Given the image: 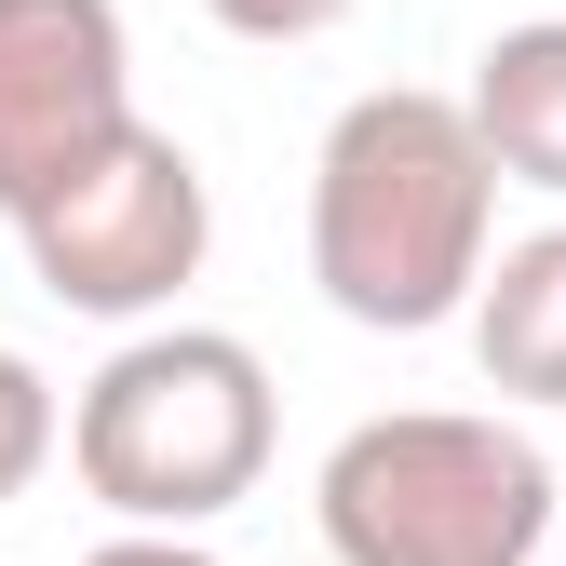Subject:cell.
I'll list each match as a JSON object with an SVG mask.
<instances>
[{"instance_id":"cell-1","label":"cell","mask_w":566,"mask_h":566,"mask_svg":"<svg viewBox=\"0 0 566 566\" xmlns=\"http://www.w3.org/2000/svg\"><path fill=\"white\" fill-rule=\"evenodd\" d=\"M485 243H500V163L459 95H350L311 149V283L365 337H432L459 324Z\"/></svg>"},{"instance_id":"cell-2","label":"cell","mask_w":566,"mask_h":566,"mask_svg":"<svg viewBox=\"0 0 566 566\" xmlns=\"http://www.w3.org/2000/svg\"><path fill=\"white\" fill-rule=\"evenodd\" d=\"M270 432H283L270 365L230 324H135L82 378L54 446L82 472V500L122 513V526H217L230 500H256Z\"/></svg>"},{"instance_id":"cell-3","label":"cell","mask_w":566,"mask_h":566,"mask_svg":"<svg viewBox=\"0 0 566 566\" xmlns=\"http://www.w3.org/2000/svg\"><path fill=\"white\" fill-rule=\"evenodd\" d=\"M311 513L337 566H539L553 539V459L513 418L472 405H391L350 418L311 472Z\"/></svg>"},{"instance_id":"cell-4","label":"cell","mask_w":566,"mask_h":566,"mask_svg":"<svg viewBox=\"0 0 566 566\" xmlns=\"http://www.w3.org/2000/svg\"><path fill=\"white\" fill-rule=\"evenodd\" d=\"M28 270L54 311H95V324H149L176 311V283H202V243H217V189L176 149L163 122H122L108 149H82L41 202H28Z\"/></svg>"},{"instance_id":"cell-5","label":"cell","mask_w":566,"mask_h":566,"mask_svg":"<svg viewBox=\"0 0 566 566\" xmlns=\"http://www.w3.org/2000/svg\"><path fill=\"white\" fill-rule=\"evenodd\" d=\"M122 122H135L122 0H0V217H28Z\"/></svg>"},{"instance_id":"cell-6","label":"cell","mask_w":566,"mask_h":566,"mask_svg":"<svg viewBox=\"0 0 566 566\" xmlns=\"http://www.w3.org/2000/svg\"><path fill=\"white\" fill-rule=\"evenodd\" d=\"M459 324H472L485 391H513V405H566V230L485 243V270H472Z\"/></svg>"},{"instance_id":"cell-7","label":"cell","mask_w":566,"mask_h":566,"mask_svg":"<svg viewBox=\"0 0 566 566\" xmlns=\"http://www.w3.org/2000/svg\"><path fill=\"white\" fill-rule=\"evenodd\" d=\"M472 135L485 163H500V189H553L566 202V14H526L472 54Z\"/></svg>"},{"instance_id":"cell-8","label":"cell","mask_w":566,"mask_h":566,"mask_svg":"<svg viewBox=\"0 0 566 566\" xmlns=\"http://www.w3.org/2000/svg\"><path fill=\"white\" fill-rule=\"evenodd\" d=\"M54 432H67V418H54V378L28 365V350H0V513H14L28 485H41Z\"/></svg>"},{"instance_id":"cell-9","label":"cell","mask_w":566,"mask_h":566,"mask_svg":"<svg viewBox=\"0 0 566 566\" xmlns=\"http://www.w3.org/2000/svg\"><path fill=\"white\" fill-rule=\"evenodd\" d=\"M230 41H256V54H297V41H324V28H350V0H202Z\"/></svg>"},{"instance_id":"cell-10","label":"cell","mask_w":566,"mask_h":566,"mask_svg":"<svg viewBox=\"0 0 566 566\" xmlns=\"http://www.w3.org/2000/svg\"><path fill=\"white\" fill-rule=\"evenodd\" d=\"M82 566H217V553H202L189 526H122V539H95Z\"/></svg>"}]
</instances>
